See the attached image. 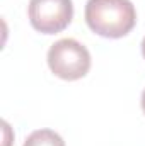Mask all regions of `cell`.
<instances>
[{
    "label": "cell",
    "mask_w": 145,
    "mask_h": 146,
    "mask_svg": "<svg viewBox=\"0 0 145 146\" xmlns=\"http://www.w3.org/2000/svg\"><path fill=\"white\" fill-rule=\"evenodd\" d=\"M85 22L99 36L119 39L135 27L137 12L130 0H87Z\"/></svg>",
    "instance_id": "cell-1"
},
{
    "label": "cell",
    "mask_w": 145,
    "mask_h": 146,
    "mask_svg": "<svg viewBox=\"0 0 145 146\" xmlns=\"http://www.w3.org/2000/svg\"><path fill=\"white\" fill-rule=\"evenodd\" d=\"M48 66L58 78L73 82L89 73L91 53L75 39H60L48 49Z\"/></svg>",
    "instance_id": "cell-2"
},
{
    "label": "cell",
    "mask_w": 145,
    "mask_h": 146,
    "mask_svg": "<svg viewBox=\"0 0 145 146\" xmlns=\"http://www.w3.org/2000/svg\"><path fill=\"white\" fill-rule=\"evenodd\" d=\"M28 15L31 26L43 34H58L73 19L72 0H29Z\"/></svg>",
    "instance_id": "cell-3"
},
{
    "label": "cell",
    "mask_w": 145,
    "mask_h": 146,
    "mask_svg": "<svg viewBox=\"0 0 145 146\" xmlns=\"http://www.w3.org/2000/svg\"><path fill=\"white\" fill-rule=\"evenodd\" d=\"M24 146H65V141L51 129H38L28 136Z\"/></svg>",
    "instance_id": "cell-4"
},
{
    "label": "cell",
    "mask_w": 145,
    "mask_h": 146,
    "mask_svg": "<svg viewBox=\"0 0 145 146\" xmlns=\"http://www.w3.org/2000/svg\"><path fill=\"white\" fill-rule=\"evenodd\" d=\"M142 110H144V114H145V90H144V94H142Z\"/></svg>",
    "instance_id": "cell-5"
},
{
    "label": "cell",
    "mask_w": 145,
    "mask_h": 146,
    "mask_svg": "<svg viewBox=\"0 0 145 146\" xmlns=\"http://www.w3.org/2000/svg\"><path fill=\"white\" fill-rule=\"evenodd\" d=\"M142 56L145 58V37H144V41H142Z\"/></svg>",
    "instance_id": "cell-6"
}]
</instances>
